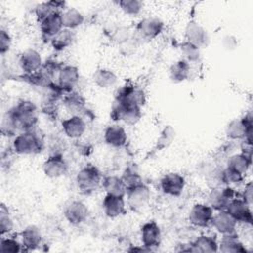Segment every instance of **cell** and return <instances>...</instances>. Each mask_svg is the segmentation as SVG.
I'll list each match as a JSON object with an SVG mask.
<instances>
[{
    "instance_id": "obj_43",
    "label": "cell",
    "mask_w": 253,
    "mask_h": 253,
    "mask_svg": "<svg viewBox=\"0 0 253 253\" xmlns=\"http://www.w3.org/2000/svg\"><path fill=\"white\" fill-rule=\"evenodd\" d=\"M238 42L234 36L232 35H226L222 38V46L226 50H233L237 47Z\"/></svg>"
},
{
    "instance_id": "obj_16",
    "label": "cell",
    "mask_w": 253,
    "mask_h": 253,
    "mask_svg": "<svg viewBox=\"0 0 253 253\" xmlns=\"http://www.w3.org/2000/svg\"><path fill=\"white\" fill-rule=\"evenodd\" d=\"M159 186L163 194L170 197H180L185 189L186 181L181 174L170 172L163 175L160 179Z\"/></svg>"
},
{
    "instance_id": "obj_4",
    "label": "cell",
    "mask_w": 253,
    "mask_h": 253,
    "mask_svg": "<svg viewBox=\"0 0 253 253\" xmlns=\"http://www.w3.org/2000/svg\"><path fill=\"white\" fill-rule=\"evenodd\" d=\"M141 116L142 111L140 107L130 106L114 99L110 111V118L112 121L124 122L126 125H135L140 120Z\"/></svg>"
},
{
    "instance_id": "obj_9",
    "label": "cell",
    "mask_w": 253,
    "mask_h": 253,
    "mask_svg": "<svg viewBox=\"0 0 253 253\" xmlns=\"http://www.w3.org/2000/svg\"><path fill=\"white\" fill-rule=\"evenodd\" d=\"M185 41L198 46L200 49L207 47L210 43V34L206 28L195 20L189 21L184 29Z\"/></svg>"
},
{
    "instance_id": "obj_35",
    "label": "cell",
    "mask_w": 253,
    "mask_h": 253,
    "mask_svg": "<svg viewBox=\"0 0 253 253\" xmlns=\"http://www.w3.org/2000/svg\"><path fill=\"white\" fill-rule=\"evenodd\" d=\"M14 219L8 207L2 203L0 206V233L1 236L10 234L14 229Z\"/></svg>"
},
{
    "instance_id": "obj_10",
    "label": "cell",
    "mask_w": 253,
    "mask_h": 253,
    "mask_svg": "<svg viewBox=\"0 0 253 253\" xmlns=\"http://www.w3.org/2000/svg\"><path fill=\"white\" fill-rule=\"evenodd\" d=\"M115 99L130 106L142 108L145 104L146 96L141 88L132 84H126L117 90L115 93Z\"/></svg>"
},
{
    "instance_id": "obj_14",
    "label": "cell",
    "mask_w": 253,
    "mask_h": 253,
    "mask_svg": "<svg viewBox=\"0 0 253 253\" xmlns=\"http://www.w3.org/2000/svg\"><path fill=\"white\" fill-rule=\"evenodd\" d=\"M141 245L148 251L157 248L162 239V233L159 224L155 220H149L142 224L140 228Z\"/></svg>"
},
{
    "instance_id": "obj_8",
    "label": "cell",
    "mask_w": 253,
    "mask_h": 253,
    "mask_svg": "<svg viewBox=\"0 0 253 253\" xmlns=\"http://www.w3.org/2000/svg\"><path fill=\"white\" fill-rule=\"evenodd\" d=\"M80 80V72L77 66L63 64L56 76V84L64 94L75 91Z\"/></svg>"
},
{
    "instance_id": "obj_3",
    "label": "cell",
    "mask_w": 253,
    "mask_h": 253,
    "mask_svg": "<svg viewBox=\"0 0 253 253\" xmlns=\"http://www.w3.org/2000/svg\"><path fill=\"white\" fill-rule=\"evenodd\" d=\"M75 181L78 190L82 194L90 195L102 187L103 175L96 165L87 163L79 169Z\"/></svg>"
},
{
    "instance_id": "obj_19",
    "label": "cell",
    "mask_w": 253,
    "mask_h": 253,
    "mask_svg": "<svg viewBox=\"0 0 253 253\" xmlns=\"http://www.w3.org/2000/svg\"><path fill=\"white\" fill-rule=\"evenodd\" d=\"M61 103L70 116H82L87 111V102L82 94L72 91L63 95Z\"/></svg>"
},
{
    "instance_id": "obj_36",
    "label": "cell",
    "mask_w": 253,
    "mask_h": 253,
    "mask_svg": "<svg viewBox=\"0 0 253 253\" xmlns=\"http://www.w3.org/2000/svg\"><path fill=\"white\" fill-rule=\"evenodd\" d=\"M133 36H134L133 32L130 31L129 28L125 26H119L112 31L110 35V39L114 43L118 45H122V44L127 43L132 39Z\"/></svg>"
},
{
    "instance_id": "obj_32",
    "label": "cell",
    "mask_w": 253,
    "mask_h": 253,
    "mask_svg": "<svg viewBox=\"0 0 253 253\" xmlns=\"http://www.w3.org/2000/svg\"><path fill=\"white\" fill-rule=\"evenodd\" d=\"M75 40V34L72 30L63 28L51 41L50 45L55 51H62L72 45Z\"/></svg>"
},
{
    "instance_id": "obj_40",
    "label": "cell",
    "mask_w": 253,
    "mask_h": 253,
    "mask_svg": "<svg viewBox=\"0 0 253 253\" xmlns=\"http://www.w3.org/2000/svg\"><path fill=\"white\" fill-rule=\"evenodd\" d=\"M244 180V175L228 168L224 167L221 168V181L223 186H230L234 187L237 185H240Z\"/></svg>"
},
{
    "instance_id": "obj_28",
    "label": "cell",
    "mask_w": 253,
    "mask_h": 253,
    "mask_svg": "<svg viewBox=\"0 0 253 253\" xmlns=\"http://www.w3.org/2000/svg\"><path fill=\"white\" fill-rule=\"evenodd\" d=\"M118 76L117 74L105 67L98 68L92 75L93 83L100 89H110L117 85L118 83Z\"/></svg>"
},
{
    "instance_id": "obj_38",
    "label": "cell",
    "mask_w": 253,
    "mask_h": 253,
    "mask_svg": "<svg viewBox=\"0 0 253 253\" xmlns=\"http://www.w3.org/2000/svg\"><path fill=\"white\" fill-rule=\"evenodd\" d=\"M24 251L21 240L9 236H2L0 240V252L1 253H19Z\"/></svg>"
},
{
    "instance_id": "obj_1",
    "label": "cell",
    "mask_w": 253,
    "mask_h": 253,
    "mask_svg": "<svg viewBox=\"0 0 253 253\" xmlns=\"http://www.w3.org/2000/svg\"><path fill=\"white\" fill-rule=\"evenodd\" d=\"M18 132L35 129L39 123V111L34 102L20 100L7 111Z\"/></svg>"
},
{
    "instance_id": "obj_13",
    "label": "cell",
    "mask_w": 253,
    "mask_h": 253,
    "mask_svg": "<svg viewBox=\"0 0 253 253\" xmlns=\"http://www.w3.org/2000/svg\"><path fill=\"white\" fill-rule=\"evenodd\" d=\"M213 213L214 211L207 203H196L189 211L188 219L192 225L205 228L211 225Z\"/></svg>"
},
{
    "instance_id": "obj_11",
    "label": "cell",
    "mask_w": 253,
    "mask_h": 253,
    "mask_svg": "<svg viewBox=\"0 0 253 253\" xmlns=\"http://www.w3.org/2000/svg\"><path fill=\"white\" fill-rule=\"evenodd\" d=\"M225 211L235 219L237 223H244L251 225L253 218H252V211H251V205L246 203L240 197H234L229 204L227 205Z\"/></svg>"
},
{
    "instance_id": "obj_39",
    "label": "cell",
    "mask_w": 253,
    "mask_h": 253,
    "mask_svg": "<svg viewBox=\"0 0 253 253\" xmlns=\"http://www.w3.org/2000/svg\"><path fill=\"white\" fill-rule=\"evenodd\" d=\"M123 181L125 182L126 189L135 185H138L140 183H142V177L140 176L137 167L135 165H129L127 166L125 171L123 172V175L121 176Z\"/></svg>"
},
{
    "instance_id": "obj_12",
    "label": "cell",
    "mask_w": 253,
    "mask_h": 253,
    "mask_svg": "<svg viewBox=\"0 0 253 253\" xmlns=\"http://www.w3.org/2000/svg\"><path fill=\"white\" fill-rule=\"evenodd\" d=\"M40 32L42 39L45 42H50V41L63 29L61 12L54 11L39 22Z\"/></svg>"
},
{
    "instance_id": "obj_25",
    "label": "cell",
    "mask_w": 253,
    "mask_h": 253,
    "mask_svg": "<svg viewBox=\"0 0 253 253\" xmlns=\"http://www.w3.org/2000/svg\"><path fill=\"white\" fill-rule=\"evenodd\" d=\"M218 251L223 253H245L247 248L236 232L221 235L218 241Z\"/></svg>"
},
{
    "instance_id": "obj_31",
    "label": "cell",
    "mask_w": 253,
    "mask_h": 253,
    "mask_svg": "<svg viewBox=\"0 0 253 253\" xmlns=\"http://www.w3.org/2000/svg\"><path fill=\"white\" fill-rule=\"evenodd\" d=\"M63 28L74 31L83 25L85 18L81 11L76 8H66L61 12Z\"/></svg>"
},
{
    "instance_id": "obj_7",
    "label": "cell",
    "mask_w": 253,
    "mask_h": 253,
    "mask_svg": "<svg viewBox=\"0 0 253 253\" xmlns=\"http://www.w3.org/2000/svg\"><path fill=\"white\" fill-rule=\"evenodd\" d=\"M234 197H236V192L233 187H214L211 188L207 195V204L215 211H223Z\"/></svg>"
},
{
    "instance_id": "obj_44",
    "label": "cell",
    "mask_w": 253,
    "mask_h": 253,
    "mask_svg": "<svg viewBox=\"0 0 253 253\" xmlns=\"http://www.w3.org/2000/svg\"><path fill=\"white\" fill-rule=\"evenodd\" d=\"M252 197H253V185L252 182L249 181L245 184L242 193L240 195V198H242L246 203H248L249 205L252 204Z\"/></svg>"
},
{
    "instance_id": "obj_18",
    "label": "cell",
    "mask_w": 253,
    "mask_h": 253,
    "mask_svg": "<svg viewBox=\"0 0 253 253\" xmlns=\"http://www.w3.org/2000/svg\"><path fill=\"white\" fill-rule=\"evenodd\" d=\"M18 63L24 74H32L42 66L43 60L37 49L27 48L20 54Z\"/></svg>"
},
{
    "instance_id": "obj_37",
    "label": "cell",
    "mask_w": 253,
    "mask_h": 253,
    "mask_svg": "<svg viewBox=\"0 0 253 253\" xmlns=\"http://www.w3.org/2000/svg\"><path fill=\"white\" fill-rule=\"evenodd\" d=\"M118 6L124 14L130 17L139 15L143 10V3L139 0H121L118 2Z\"/></svg>"
},
{
    "instance_id": "obj_42",
    "label": "cell",
    "mask_w": 253,
    "mask_h": 253,
    "mask_svg": "<svg viewBox=\"0 0 253 253\" xmlns=\"http://www.w3.org/2000/svg\"><path fill=\"white\" fill-rule=\"evenodd\" d=\"M55 10L51 7L49 1L48 2H42V3H40L39 5H37L36 8H35V15H36L38 23L41 22L42 19H44L46 16H48L50 13H52Z\"/></svg>"
},
{
    "instance_id": "obj_23",
    "label": "cell",
    "mask_w": 253,
    "mask_h": 253,
    "mask_svg": "<svg viewBox=\"0 0 253 253\" xmlns=\"http://www.w3.org/2000/svg\"><path fill=\"white\" fill-rule=\"evenodd\" d=\"M103 136L106 144L114 148H121L127 141L126 130L119 124L108 126L104 130Z\"/></svg>"
},
{
    "instance_id": "obj_6",
    "label": "cell",
    "mask_w": 253,
    "mask_h": 253,
    "mask_svg": "<svg viewBox=\"0 0 253 253\" xmlns=\"http://www.w3.org/2000/svg\"><path fill=\"white\" fill-rule=\"evenodd\" d=\"M165 24L158 17H144L139 20L133 31V35L137 37L138 40L142 41H152L160 36L164 30Z\"/></svg>"
},
{
    "instance_id": "obj_24",
    "label": "cell",
    "mask_w": 253,
    "mask_h": 253,
    "mask_svg": "<svg viewBox=\"0 0 253 253\" xmlns=\"http://www.w3.org/2000/svg\"><path fill=\"white\" fill-rule=\"evenodd\" d=\"M21 242L24 251H33L38 249L42 242V233L41 229L35 225H27L20 233Z\"/></svg>"
},
{
    "instance_id": "obj_15",
    "label": "cell",
    "mask_w": 253,
    "mask_h": 253,
    "mask_svg": "<svg viewBox=\"0 0 253 253\" xmlns=\"http://www.w3.org/2000/svg\"><path fill=\"white\" fill-rule=\"evenodd\" d=\"M42 171L49 179H57L68 171V164L61 153H50L42 163Z\"/></svg>"
},
{
    "instance_id": "obj_22",
    "label": "cell",
    "mask_w": 253,
    "mask_h": 253,
    "mask_svg": "<svg viewBox=\"0 0 253 253\" xmlns=\"http://www.w3.org/2000/svg\"><path fill=\"white\" fill-rule=\"evenodd\" d=\"M237 224L238 223L235 221V219L225 210L218 211L216 213H213L211 221V225L213 227V229L221 235L236 232Z\"/></svg>"
},
{
    "instance_id": "obj_29",
    "label": "cell",
    "mask_w": 253,
    "mask_h": 253,
    "mask_svg": "<svg viewBox=\"0 0 253 253\" xmlns=\"http://www.w3.org/2000/svg\"><path fill=\"white\" fill-rule=\"evenodd\" d=\"M191 74V64L181 58L173 62L169 68V78L173 83H182L189 79Z\"/></svg>"
},
{
    "instance_id": "obj_17",
    "label": "cell",
    "mask_w": 253,
    "mask_h": 253,
    "mask_svg": "<svg viewBox=\"0 0 253 253\" xmlns=\"http://www.w3.org/2000/svg\"><path fill=\"white\" fill-rule=\"evenodd\" d=\"M63 216L72 225H80L85 222L89 216V209L80 200L69 202L63 210Z\"/></svg>"
},
{
    "instance_id": "obj_34",
    "label": "cell",
    "mask_w": 253,
    "mask_h": 253,
    "mask_svg": "<svg viewBox=\"0 0 253 253\" xmlns=\"http://www.w3.org/2000/svg\"><path fill=\"white\" fill-rule=\"evenodd\" d=\"M179 49L183 55V59L188 61L190 64L198 62L201 58V49L187 41H184L180 43Z\"/></svg>"
},
{
    "instance_id": "obj_21",
    "label": "cell",
    "mask_w": 253,
    "mask_h": 253,
    "mask_svg": "<svg viewBox=\"0 0 253 253\" xmlns=\"http://www.w3.org/2000/svg\"><path fill=\"white\" fill-rule=\"evenodd\" d=\"M102 209L104 213L111 218L125 214L126 211L125 197L106 194L102 201Z\"/></svg>"
},
{
    "instance_id": "obj_41",
    "label": "cell",
    "mask_w": 253,
    "mask_h": 253,
    "mask_svg": "<svg viewBox=\"0 0 253 253\" xmlns=\"http://www.w3.org/2000/svg\"><path fill=\"white\" fill-rule=\"evenodd\" d=\"M12 46V37L10 33L5 30L1 29L0 30V53L1 55H5L6 53L9 52Z\"/></svg>"
},
{
    "instance_id": "obj_33",
    "label": "cell",
    "mask_w": 253,
    "mask_h": 253,
    "mask_svg": "<svg viewBox=\"0 0 253 253\" xmlns=\"http://www.w3.org/2000/svg\"><path fill=\"white\" fill-rule=\"evenodd\" d=\"M176 136V130L174 129V127L170 125L165 126L162 130L159 133V136L156 140V143L152 149L153 152H159L164 150L165 148L169 147L172 142L174 141Z\"/></svg>"
},
{
    "instance_id": "obj_30",
    "label": "cell",
    "mask_w": 253,
    "mask_h": 253,
    "mask_svg": "<svg viewBox=\"0 0 253 253\" xmlns=\"http://www.w3.org/2000/svg\"><path fill=\"white\" fill-rule=\"evenodd\" d=\"M102 188L106 194L115 196H126V186L122 177L117 175H108L103 177Z\"/></svg>"
},
{
    "instance_id": "obj_26",
    "label": "cell",
    "mask_w": 253,
    "mask_h": 253,
    "mask_svg": "<svg viewBox=\"0 0 253 253\" xmlns=\"http://www.w3.org/2000/svg\"><path fill=\"white\" fill-rule=\"evenodd\" d=\"M251 157H252L251 152H247V151L234 153L228 157L225 166L245 176V174L248 172L252 164Z\"/></svg>"
},
{
    "instance_id": "obj_27",
    "label": "cell",
    "mask_w": 253,
    "mask_h": 253,
    "mask_svg": "<svg viewBox=\"0 0 253 253\" xmlns=\"http://www.w3.org/2000/svg\"><path fill=\"white\" fill-rule=\"evenodd\" d=\"M192 252L212 253L218 251V240L210 234H201L191 241Z\"/></svg>"
},
{
    "instance_id": "obj_20",
    "label": "cell",
    "mask_w": 253,
    "mask_h": 253,
    "mask_svg": "<svg viewBox=\"0 0 253 253\" xmlns=\"http://www.w3.org/2000/svg\"><path fill=\"white\" fill-rule=\"evenodd\" d=\"M61 127L63 133L70 139H79L86 131L87 124L82 116H69L62 120Z\"/></svg>"
},
{
    "instance_id": "obj_2",
    "label": "cell",
    "mask_w": 253,
    "mask_h": 253,
    "mask_svg": "<svg viewBox=\"0 0 253 253\" xmlns=\"http://www.w3.org/2000/svg\"><path fill=\"white\" fill-rule=\"evenodd\" d=\"M43 147V139L35 129L21 131L13 140V150L19 155L38 154L42 151Z\"/></svg>"
},
{
    "instance_id": "obj_5",
    "label": "cell",
    "mask_w": 253,
    "mask_h": 253,
    "mask_svg": "<svg viewBox=\"0 0 253 253\" xmlns=\"http://www.w3.org/2000/svg\"><path fill=\"white\" fill-rule=\"evenodd\" d=\"M128 208L135 212H139L146 209L151 200L150 188L144 183L129 187L126 189V196Z\"/></svg>"
}]
</instances>
